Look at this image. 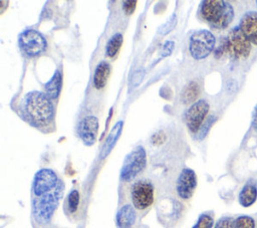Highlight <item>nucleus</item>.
Listing matches in <instances>:
<instances>
[{
	"label": "nucleus",
	"instance_id": "nucleus-1",
	"mask_svg": "<svg viewBox=\"0 0 257 228\" xmlns=\"http://www.w3.org/2000/svg\"><path fill=\"white\" fill-rule=\"evenodd\" d=\"M20 109L36 126L48 125L54 116L51 99L45 93L37 90L27 92L23 96L20 101Z\"/></svg>",
	"mask_w": 257,
	"mask_h": 228
},
{
	"label": "nucleus",
	"instance_id": "nucleus-2",
	"mask_svg": "<svg viewBox=\"0 0 257 228\" xmlns=\"http://www.w3.org/2000/svg\"><path fill=\"white\" fill-rule=\"evenodd\" d=\"M201 17L215 29L227 28L234 19L235 11L231 3L224 0H204L200 3Z\"/></svg>",
	"mask_w": 257,
	"mask_h": 228
},
{
	"label": "nucleus",
	"instance_id": "nucleus-3",
	"mask_svg": "<svg viewBox=\"0 0 257 228\" xmlns=\"http://www.w3.org/2000/svg\"><path fill=\"white\" fill-rule=\"evenodd\" d=\"M64 188V183L59 180V183L54 190L43 196L34 197L32 199L31 213L34 221L38 225H46L51 221V218L63 196Z\"/></svg>",
	"mask_w": 257,
	"mask_h": 228
},
{
	"label": "nucleus",
	"instance_id": "nucleus-4",
	"mask_svg": "<svg viewBox=\"0 0 257 228\" xmlns=\"http://www.w3.org/2000/svg\"><path fill=\"white\" fill-rule=\"evenodd\" d=\"M229 56L236 61L247 59L252 51V43L242 32L239 26L233 27L225 38Z\"/></svg>",
	"mask_w": 257,
	"mask_h": 228
},
{
	"label": "nucleus",
	"instance_id": "nucleus-5",
	"mask_svg": "<svg viewBox=\"0 0 257 228\" xmlns=\"http://www.w3.org/2000/svg\"><path fill=\"white\" fill-rule=\"evenodd\" d=\"M147 166V152L144 147H136L126 155L119 172V178L122 182H132L141 174Z\"/></svg>",
	"mask_w": 257,
	"mask_h": 228
},
{
	"label": "nucleus",
	"instance_id": "nucleus-6",
	"mask_svg": "<svg viewBox=\"0 0 257 228\" xmlns=\"http://www.w3.org/2000/svg\"><path fill=\"white\" fill-rule=\"evenodd\" d=\"M216 38L214 34L206 29L195 31L189 39V51L196 60L208 57L214 50Z\"/></svg>",
	"mask_w": 257,
	"mask_h": 228
},
{
	"label": "nucleus",
	"instance_id": "nucleus-7",
	"mask_svg": "<svg viewBox=\"0 0 257 228\" xmlns=\"http://www.w3.org/2000/svg\"><path fill=\"white\" fill-rule=\"evenodd\" d=\"M18 46L26 57H36L43 53L47 47L44 36L34 29H26L18 36Z\"/></svg>",
	"mask_w": 257,
	"mask_h": 228
},
{
	"label": "nucleus",
	"instance_id": "nucleus-8",
	"mask_svg": "<svg viewBox=\"0 0 257 228\" xmlns=\"http://www.w3.org/2000/svg\"><path fill=\"white\" fill-rule=\"evenodd\" d=\"M132 205L139 211L150 208L155 201V187L150 180L141 179L135 182L131 188Z\"/></svg>",
	"mask_w": 257,
	"mask_h": 228
},
{
	"label": "nucleus",
	"instance_id": "nucleus-9",
	"mask_svg": "<svg viewBox=\"0 0 257 228\" xmlns=\"http://www.w3.org/2000/svg\"><path fill=\"white\" fill-rule=\"evenodd\" d=\"M57 174L48 168L37 171L32 181V193L34 197L43 196L54 190L59 183Z\"/></svg>",
	"mask_w": 257,
	"mask_h": 228
},
{
	"label": "nucleus",
	"instance_id": "nucleus-10",
	"mask_svg": "<svg viewBox=\"0 0 257 228\" xmlns=\"http://www.w3.org/2000/svg\"><path fill=\"white\" fill-rule=\"evenodd\" d=\"M210 105L205 99H200L191 104V106L186 110L184 120L192 134H197L201 126L207 119Z\"/></svg>",
	"mask_w": 257,
	"mask_h": 228
},
{
	"label": "nucleus",
	"instance_id": "nucleus-11",
	"mask_svg": "<svg viewBox=\"0 0 257 228\" xmlns=\"http://www.w3.org/2000/svg\"><path fill=\"white\" fill-rule=\"evenodd\" d=\"M197 188V175L194 170L184 168L176 182V192L182 200H189L193 197Z\"/></svg>",
	"mask_w": 257,
	"mask_h": 228
},
{
	"label": "nucleus",
	"instance_id": "nucleus-12",
	"mask_svg": "<svg viewBox=\"0 0 257 228\" xmlns=\"http://www.w3.org/2000/svg\"><path fill=\"white\" fill-rule=\"evenodd\" d=\"M99 122L94 116L83 118L78 127V136L85 146H92L97 137Z\"/></svg>",
	"mask_w": 257,
	"mask_h": 228
},
{
	"label": "nucleus",
	"instance_id": "nucleus-13",
	"mask_svg": "<svg viewBox=\"0 0 257 228\" xmlns=\"http://www.w3.org/2000/svg\"><path fill=\"white\" fill-rule=\"evenodd\" d=\"M238 26L250 40L252 45L257 46V11L245 12L241 17Z\"/></svg>",
	"mask_w": 257,
	"mask_h": 228
},
{
	"label": "nucleus",
	"instance_id": "nucleus-14",
	"mask_svg": "<svg viewBox=\"0 0 257 228\" xmlns=\"http://www.w3.org/2000/svg\"><path fill=\"white\" fill-rule=\"evenodd\" d=\"M137 223L136 208L132 204L122 205L115 215L117 228H134Z\"/></svg>",
	"mask_w": 257,
	"mask_h": 228
},
{
	"label": "nucleus",
	"instance_id": "nucleus-15",
	"mask_svg": "<svg viewBox=\"0 0 257 228\" xmlns=\"http://www.w3.org/2000/svg\"><path fill=\"white\" fill-rule=\"evenodd\" d=\"M257 200V182L254 179H249L241 188L238 194V202L244 207L252 206Z\"/></svg>",
	"mask_w": 257,
	"mask_h": 228
},
{
	"label": "nucleus",
	"instance_id": "nucleus-16",
	"mask_svg": "<svg viewBox=\"0 0 257 228\" xmlns=\"http://www.w3.org/2000/svg\"><path fill=\"white\" fill-rule=\"evenodd\" d=\"M111 66L107 61H100L93 72V85L96 89H101L105 86L109 77Z\"/></svg>",
	"mask_w": 257,
	"mask_h": 228
},
{
	"label": "nucleus",
	"instance_id": "nucleus-17",
	"mask_svg": "<svg viewBox=\"0 0 257 228\" xmlns=\"http://www.w3.org/2000/svg\"><path fill=\"white\" fill-rule=\"evenodd\" d=\"M122 126H123V122L122 121H118L117 123H115V125L111 128L106 140L104 141V144L102 146V149L100 151V159H104L112 150V148L114 147L116 141L118 140L121 131H122Z\"/></svg>",
	"mask_w": 257,
	"mask_h": 228
},
{
	"label": "nucleus",
	"instance_id": "nucleus-18",
	"mask_svg": "<svg viewBox=\"0 0 257 228\" xmlns=\"http://www.w3.org/2000/svg\"><path fill=\"white\" fill-rule=\"evenodd\" d=\"M62 86V74L60 70L56 69L52 77L48 82L45 83L44 89H45V94L50 98V99H55L58 97L60 90Z\"/></svg>",
	"mask_w": 257,
	"mask_h": 228
},
{
	"label": "nucleus",
	"instance_id": "nucleus-19",
	"mask_svg": "<svg viewBox=\"0 0 257 228\" xmlns=\"http://www.w3.org/2000/svg\"><path fill=\"white\" fill-rule=\"evenodd\" d=\"M201 91L200 85L197 81H190L183 89L181 99L183 103H191L197 99ZM194 103V102H193Z\"/></svg>",
	"mask_w": 257,
	"mask_h": 228
},
{
	"label": "nucleus",
	"instance_id": "nucleus-20",
	"mask_svg": "<svg viewBox=\"0 0 257 228\" xmlns=\"http://www.w3.org/2000/svg\"><path fill=\"white\" fill-rule=\"evenodd\" d=\"M122 34L121 33H115L113 34L105 45V55L107 57H113L119 50L122 44Z\"/></svg>",
	"mask_w": 257,
	"mask_h": 228
},
{
	"label": "nucleus",
	"instance_id": "nucleus-21",
	"mask_svg": "<svg viewBox=\"0 0 257 228\" xmlns=\"http://www.w3.org/2000/svg\"><path fill=\"white\" fill-rule=\"evenodd\" d=\"M79 201H80V195L78 190L76 189H72L68 196H67V200H66V204H67V210L69 213L74 214L77 210H78V206H79Z\"/></svg>",
	"mask_w": 257,
	"mask_h": 228
},
{
	"label": "nucleus",
	"instance_id": "nucleus-22",
	"mask_svg": "<svg viewBox=\"0 0 257 228\" xmlns=\"http://www.w3.org/2000/svg\"><path fill=\"white\" fill-rule=\"evenodd\" d=\"M217 121V117L216 116H209L205 122L203 123V125L201 126L200 130L197 133V139L198 140H203L209 133L210 129L212 128V126L214 125V123Z\"/></svg>",
	"mask_w": 257,
	"mask_h": 228
},
{
	"label": "nucleus",
	"instance_id": "nucleus-23",
	"mask_svg": "<svg viewBox=\"0 0 257 228\" xmlns=\"http://www.w3.org/2000/svg\"><path fill=\"white\" fill-rule=\"evenodd\" d=\"M192 228H214L213 216L209 213L201 214Z\"/></svg>",
	"mask_w": 257,
	"mask_h": 228
},
{
	"label": "nucleus",
	"instance_id": "nucleus-24",
	"mask_svg": "<svg viewBox=\"0 0 257 228\" xmlns=\"http://www.w3.org/2000/svg\"><path fill=\"white\" fill-rule=\"evenodd\" d=\"M255 220L248 215H241L235 219V228H255Z\"/></svg>",
	"mask_w": 257,
	"mask_h": 228
},
{
	"label": "nucleus",
	"instance_id": "nucleus-25",
	"mask_svg": "<svg viewBox=\"0 0 257 228\" xmlns=\"http://www.w3.org/2000/svg\"><path fill=\"white\" fill-rule=\"evenodd\" d=\"M145 69L144 68H139L137 69L131 76L130 79V90L134 89L135 87L139 86V84L143 81L144 76H145Z\"/></svg>",
	"mask_w": 257,
	"mask_h": 228
},
{
	"label": "nucleus",
	"instance_id": "nucleus-26",
	"mask_svg": "<svg viewBox=\"0 0 257 228\" xmlns=\"http://www.w3.org/2000/svg\"><path fill=\"white\" fill-rule=\"evenodd\" d=\"M214 228H235V219L229 216H224L218 219Z\"/></svg>",
	"mask_w": 257,
	"mask_h": 228
},
{
	"label": "nucleus",
	"instance_id": "nucleus-27",
	"mask_svg": "<svg viewBox=\"0 0 257 228\" xmlns=\"http://www.w3.org/2000/svg\"><path fill=\"white\" fill-rule=\"evenodd\" d=\"M176 24H177V16H176V14H173L172 17L160 28L159 33H161L163 35L169 33L170 31H172L175 28Z\"/></svg>",
	"mask_w": 257,
	"mask_h": 228
},
{
	"label": "nucleus",
	"instance_id": "nucleus-28",
	"mask_svg": "<svg viewBox=\"0 0 257 228\" xmlns=\"http://www.w3.org/2000/svg\"><path fill=\"white\" fill-rule=\"evenodd\" d=\"M138 2L137 1H123L122 2V9L126 15H131L134 13Z\"/></svg>",
	"mask_w": 257,
	"mask_h": 228
},
{
	"label": "nucleus",
	"instance_id": "nucleus-29",
	"mask_svg": "<svg viewBox=\"0 0 257 228\" xmlns=\"http://www.w3.org/2000/svg\"><path fill=\"white\" fill-rule=\"evenodd\" d=\"M174 49V42L173 41H167L164 45H163V48H162V56H167V55H170L171 52L173 51Z\"/></svg>",
	"mask_w": 257,
	"mask_h": 228
},
{
	"label": "nucleus",
	"instance_id": "nucleus-30",
	"mask_svg": "<svg viewBox=\"0 0 257 228\" xmlns=\"http://www.w3.org/2000/svg\"><path fill=\"white\" fill-rule=\"evenodd\" d=\"M252 128L257 133V104L254 106L252 111Z\"/></svg>",
	"mask_w": 257,
	"mask_h": 228
},
{
	"label": "nucleus",
	"instance_id": "nucleus-31",
	"mask_svg": "<svg viewBox=\"0 0 257 228\" xmlns=\"http://www.w3.org/2000/svg\"><path fill=\"white\" fill-rule=\"evenodd\" d=\"M256 4H257V1H256Z\"/></svg>",
	"mask_w": 257,
	"mask_h": 228
}]
</instances>
